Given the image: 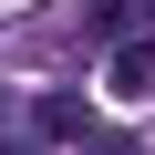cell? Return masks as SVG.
Segmentation results:
<instances>
[{"label": "cell", "mask_w": 155, "mask_h": 155, "mask_svg": "<svg viewBox=\"0 0 155 155\" xmlns=\"http://www.w3.org/2000/svg\"><path fill=\"white\" fill-rule=\"evenodd\" d=\"M104 93H124V104L155 93V31H124V41L104 52Z\"/></svg>", "instance_id": "1"}, {"label": "cell", "mask_w": 155, "mask_h": 155, "mask_svg": "<svg viewBox=\"0 0 155 155\" xmlns=\"http://www.w3.org/2000/svg\"><path fill=\"white\" fill-rule=\"evenodd\" d=\"M41 134H52V145H93L104 124H93V104H72V93H52V104H41Z\"/></svg>", "instance_id": "2"}]
</instances>
